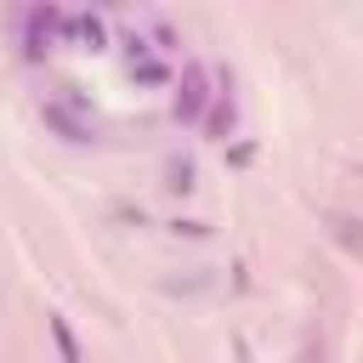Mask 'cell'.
<instances>
[{"mask_svg":"<svg viewBox=\"0 0 363 363\" xmlns=\"http://www.w3.org/2000/svg\"><path fill=\"white\" fill-rule=\"evenodd\" d=\"M45 329H51V340H57V352H62V363H79V340H74V329H68V318H62V312H51V318H45Z\"/></svg>","mask_w":363,"mask_h":363,"instance_id":"4","label":"cell"},{"mask_svg":"<svg viewBox=\"0 0 363 363\" xmlns=\"http://www.w3.org/2000/svg\"><path fill=\"white\" fill-rule=\"evenodd\" d=\"M45 125H57V130H62L68 142H85V136H91V125H85L79 113H68L62 102H45Z\"/></svg>","mask_w":363,"mask_h":363,"instance_id":"2","label":"cell"},{"mask_svg":"<svg viewBox=\"0 0 363 363\" xmlns=\"http://www.w3.org/2000/svg\"><path fill=\"white\" fill-rule=\"evenodd\" d=\"M210 102H216V91H210V68H204V62H182V74H176V96H170L176 119H187V125H204Z\"/></svg>","mask_w":363,"mask_h":363,"instance_id":"1","label":"cell"},{"mask_svg":"<svg viewBox=\"0 0 363 363\" xmlns=\"http://www.w3.org/2000/svg\"><path fill=\"white\" fill-rule=\"evenodd\" d=\"M204 130H210V142H221V136L233 130V96H227V91H216V102H210V113H204Z\"/></svg>","mask_w":363,"mask_h":363,"instance_id":"3","label":"cell"}]
</instances>
